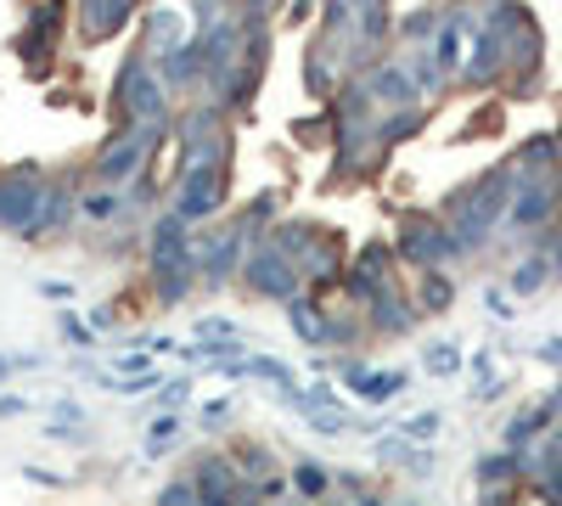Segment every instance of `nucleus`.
Instances as JSON below:
<instances>
[{
    "mask_svg": "<svg viewBox=\"0 0 562 506\" xmlns=\"http://www.w3.org/2000/svg\"><path fill=\"white\" fill-rule=\"evenodd\" d=\"M46 214V186L35 169H17V175H0V225L7 231H35Z\"/></svg>",
    "mask_w": 562,
    "mask_h": 506,
    "instance_id": "1",
    "label": "nucleus"
},
{
    "mask_svg": "<svg viewBox=\"0 0 562 506\" xmlns=\"http://www.w3.org/2000/svg\"><path fill=\"white\" fill-rule=\"evenodd\" d=\"M152 270L163 276V298H180V276H186V220L180 214L152 225Z\"/></svg>",
    "mask_w": 562,
    "mask_h": 506,
    "instance_id": "2",
    "label": "nucleus"
},
{
    "mask_svg": "<svg viewBox=\"0 0 562 506\" xmlns=\"http://www.w3.org/2000/svg\"><path fill=\"white\" fill-rule=\"evenodd\" d=\"M220 209V163H191L186 169V186H180V220H197V214H209Z\"/></svg>",
    "mask_w": 562,
    "mask_h": 506,
    "instance_id": "3",
    "label": "nucleus"
},
{
    "mask_svg": "<svg viewBox=\"0 0 562 506\" xmlns=\"http://www.w3.org/2000/svg\"><path fill=\"white\" fill-rule=\"evenodd\" d=\"M141 147H147V141H136V135H124V141H118V147H113L102 163H96V175H102V181H124L129 169L141 163Z\"/></svg>",
    "mask_w": 562,
    "mask_h": 506,
    "instance_id": "4",
    "label": "nucleus"
},
{
    "mask_svg": "<svg viewBox=\"0 0 562 506\" xmlns=\"http://www.w3.org/2000/svg\"><path fill=\"white\" fill-rule=\"evenodd\" d=\"M253 287L287 298V293H292V270H287L282 259H271V254H259V259H253Z\"/></svg>",
    "mask_w": 562,
    "mask_h": 506,
    "instance_id": "5",
    "label": "nucleus"
},
{
    "mask_svg": "<svg viewBox=\"0 0 562 506\" xmlns=\"http://www.w3.org/2000/svg\"><path fill=\"white\" fill-rule=\"evenodd\" d=\"M129 113H141V119H158V85L141 74H129Z\"/></svg>",
    "mask_w": 562,
    "mask_h": 506,
    "instance_id": "6",
    "label": "nucleus"
},
{
    "mask_svg": "<svg viewBox=\"0 0 562 506\" xmlns=\"http://www.w3.org/2000/svg\"><path fill=\"white\" fill-rule=\"evenodd\" d=\"M118 23H124V7H102V12L90 7V12H85V28H90V34H113Z\"/></svg>",
    "mask_w": 562,
    "mask_h": 506,
    "instance_id": "7",
    "label": "nucleus"
},
{
    "mask_svg": "<svg viewBox=\"0 0 562 506\" xmlns=\"http://www.w3.org/2000/svg\"><path fill=\"white\" fill-rule=\"evenodd\" d=\"M253 371H259V378H271V383H282V388H292V371L282 360H253Z\"/></svg>",
    "mask_w": 562,
    "mask_h": 506,
    "instance_id": "8",
    "label": "nucleus"
},
{
    "mask_svg": "<svg viewBox=\"0 0 562 506\" xmlns=\"http://www.w3.org/2000/svg\"><path fill=\"white\" fill-rule=\"evenodd\" d=\"M17 411H28V405L17 394H0V417H17Z\"/></svg>",
    "mask_w": 562,
    "mask_h": 506,
    "instance_id": "9",
    "label": "nucleus"
},
{
    "mask_svg": "<svg viewBox=\"0 0 562 506\" xmlns=\"http://www.w3.org/2000/svg\"><path fill=\"white\" fill-rule=\"evenodd\" d=\"M62 332H68V337H74V344H85V337H90V332H85V326H79L74 316H62Z\"/></svg>",
    "mask_w": 562,
    "mask_h": 506,
    "instance_id": "10",
    "label": "nucleus"
},
{
    "mask_svg": "<svg viewBox=\"0 0 562 506\" xmlns=\"http://www.w3.org/2000/svg\"><path fill=\"white\" fill-rule=\"evenodd\" d=\"M299 484H304V490H310V495H315V490H321V484H326V479H321V472H315V467H304V472H299Z\"/></svg>",
    "mask_w": 562,
    "mask_h": 506,
    "instance_id": "11",
    "label": "nucleus"
},
{
    "mask_svg": "<svg viewBox=\"0 0 562 506\" xmlns=\"http://www.w3.org/2000/svg\"><path fill=\"white\" fill-rule=\"evenodd\" d=\"M7 371H17V360H12V355H0V378H7Z\"/></svg>",
    "mask_w": 562,
    "mask_h": 506,
    "instance_id": "12",
    "label": "nucleus"
}]
</instances>
